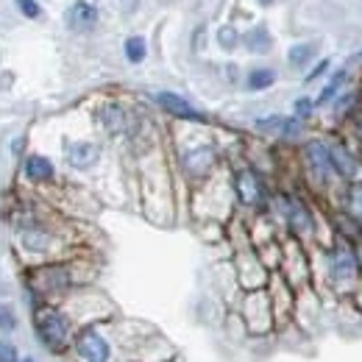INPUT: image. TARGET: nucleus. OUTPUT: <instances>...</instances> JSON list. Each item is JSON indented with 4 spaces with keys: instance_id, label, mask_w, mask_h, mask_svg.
<instances>
[{
    "instance_id": "a211bd4d",
    "label": "nucleus",
    "mask_w": 362,
    "mask_h": 362,
    "mask_svg": "<svg viewBox=\"0 0 362 362\" xmlns=\"http://www.w3.org/2000/svg\"><path fill=\"white\" fill-rule=\"evenodd\" d=\"M276 81H279V73L271 64H257L243 76V87L248 92H268L276 87Z\"/></svg>"
},
{
    "instance_id": "39448f33",
    "label": "nucleus",
    "mask_w": 362,
    "mask_h": 362,
    "mask_svg": "<svg viewBox=\"0 0 362 362\" xmlns=\"http://www.w3.org/2000/svg\"><path fill=\"white\" fill-rule=\"evenodd\" d=\"M221 165V148L212 139H198L189 142L179 151V170L184 173V179L192 184H204L215 176Z\"/></svg>"
},
{
    "instance_id": "a878e982",
    "label": "nucleus",
    "mask_w": 362,
    "mask_h": 362,
    "mask_svg": "<svg viewBox=\"0 0 362 362\" xmlns=\"http://www.w3.org/2000/svg\"><path fill=\"white\" fill-rule=\"evenodd\" d=\"M17 6H20V11H23L25 17H31V20L42 17V6H40V0H17Z\"/></svg>"
},
{
    "instance_id": "c85d7f7f",
    "label": "nucleus",
    "mask_w": 362,
    "mask_h": 362,
    "mask_svg": "<svg viewBox=\"0 0 362 362\" xmlns=\"http://www.w3.org/2000/svg\"><path fill=\"white\" fill-rule=\"evenodd\" d=\"M139 3H142V0H117V6H120V8L126 11V14L136 11V8H139Z\"/></svg>"
},
{
    "instance_id": "f257e3e1",
    "label": "nucleus",
    "mask_w": 362,
    "mask_h": 362,
    "mask_svg": "<svg viewBox=\"0 0 362 362\" xmlns=\"http://www.w3.org/2000/svg\"><path fill=\"white\" fill-rule=\"evenodd\" d=\"M320 265H323V284L334 298H354L362 287V273L354 243L343 237H329L320 245Z\"/></svg>"
},
{
    "instance_id": "1a4fd4ad",
    "label": "nucleus",
    "mask_w": 362,
    "mask_h": 362,
    "mask_svg": "<svg viewBox=\"0 0 362 362\" xmlns=\"http://www.w3.org/2000/svg\"><path fill=\"white\" fill-rule=\"evenodd\" d=\"M76 287V276L70 265H62V262H53V265H42L31 273V290L42 298H56V296H64L67 290Z\"/></svg>"
},
{
    "instance_id": "423d86ee",
    "label": "nucleus",
    "mask_w": 362,
    "mask_h": 362,
    "mask_svg": "<svg viewBox=\"0 0 362 362\" xmlns=\"http://www.w3.org/2000/svg\"><path fill=\"white\" fill-rule=\"evenodd\" d=\"M231 195L245 209H265L268 201H271L268 181L251 165H243V168H237L231 173Z\"/></svg>"
},
{
    "instance_id": "5701e85b",
    "label": "nucleus",
    "mask_w": 362,
    "mask_h": 362,
    "mask_svg": "<svg viewBox=\"0 0 362 362\" xmlns=\"http://www.w3.org/2000/svg\"><path fill=\"white\" fill-rule=\"evenodd\" d=\"M293 117H298L301 123H313L317 115V103H315V95H298L296 100H293V112H290Z\"/></svg>"
},
{
    "instance_id": "6ab92c4d",
    "label": "nucleus",
    "mask_w": 362,
    "mask_h": 362,
    "mask_svg": "<svg viewBox=\"0 0 362 362\" xmlns=\"http://www.w3.org/2000/svg\"><path fill=\"white\" fill-rule=\"evenodd\" d=\"M20 240L25 245V251L31 254H47L50 245H53V231L47 226H40V223H31L20 231Z\"/></svg>"
},
{
    "instance_id": "f03ea898",
    "label": "nucleus",
    "mask_w": 362,
    "mask_h": 362,
    "mask_svg": "<svg viewBox=\"0 0 362 362\" xmlns=\"http://www.w3.org/2000/svg\"><path fill=\"white\" fill-rule=\"evenodd\" d=\"M271 201H276V206H279V212H276L279 223L284 226L290 240H296L301 245L323 243L320 240V215L310 198H304L298 192H279L276 198L271 195Z\"/></svg>"
},
{
    "instance_id": "9b49d317",
    "label": "nucleus",
    "mask_w": 362,
    "mask_h": 362,
    "mask_svg": "<svg viewBox=\"0 0 362 362\" xmlns=\"http://www.w3.org/2000/svg\"><path fill=\"white\" fill-rule=\"evenodd\" d=\"M351 84H357L354 67H349V64H337V67H332V73L323 78V84H320V90H317V95H315L317 112H326L343 92L351 87Z\"/></svg>"
},
{
    "instance_id": "6e6552de",
    "label": "nucleus",
    "mask_w": 362,
    "mask_h": 362,
    "mask_svg": "<svg viewBox=\"0 0 362 362\" xmlns=\"http://www.w3.org/2000/svg\"><path fill=\"white\" fill-rule=\"evenodd\" d=\"M95 120L106 136H134L139 129L134 112L120 100H103L95 112Z\"/></svg>"
},
{
    "instance_id": "c756f323",
    "label": "nucleus",
    "mask_w": 362,
    "mask_h": 362,
    "mask_svg": "<svg viewBox=\"0 0 362 362\" xmlns=\"http://www.w3.org/2000/svg\"><path fill=\"white\" fill-rule=\"evenodd\" d=\"M354 254H357V262H360V273H362V237L354 240Z\"/></svg>"
},
{
    "instance_id": "2eb2a0df",
    "label": "nucleus",
    "mask_w": 362,
    "mask_h": 362,
    "mask_svg": "<svg viewBox=\"0 0 362 362\" xmlns=\"http://www.w3.org/2000/svg\"><path fill=\"white\" fill-rule=\"evenodd\" d=\"M317 59H320V42L317 40H298V42H293V45L287 47V53H284L287 67L296 70V73H307Z\"/></svg>"
},
{
    "instance_id": "f8f14e48",
    "label": "nucleus",
    "mask_w": 362,
    "mask_h": 362,
    "mask_svg": "<svg viewBox=\"0 0 362 362\" xmlns=\"http://www.w3.org/2000/svg\"><path fill=\"white\" fill-rule=\"evenodd\" d=\"M257 129L262 134L281 139V142H301L307 136V123H301L293 115H268V117H259L257 120Z\"/></svg>"
},
{
    "instance_id": "f3484780",
    "label": "nucleus",
    "mask_w": 362,
    "mask_h": 362,
    "mask_svg": "<svg viewBox=\"0 0 362 362\" xmlns=\"http://www.w3.org/2000/svg\"><path fill=\"white\" fill-rule=\"evenodd\" d=\"M334 206L362 228V179L343 184L340 192L334 195Z\"/></svg>"
},
{
    "instance_id": "393cba45",
    "label": "nucleus",
    "mask_w": 362,
    "mask_h": 362,
    "mask_svg": "<svg viewBox=\"0 0 362 362\" xmlns=\"http://www.w3.org/2000/svg\"><path fill=\"white\" fill-rule=\"evenodd\" d=\"M340 134L346 136L351 145H357V148L362 151V106L351 115V117H349V120H346V123H343Z\"/></svg>"
},
{
    "instance_id": "4be33fe9",
    "label": "nucleus",
    "mask_w": 362,
    "mask_h": 362,
    "mask_svg": "<svg viewBox=\"0 0 362 362\" xmlns=\"http://www.w3.org/2000/svg\"><path fill=\"white\" fill-rule=\"evenodd\" d=\"M123 56H126L129 64H142V62L148 59V40H145L142 34L126 37V42H123Z\"/></svg>"
},
{
    "instance_id": "b1692460",
    "label": "nucleus",
    "mask_w": 362,
    "mask_h": 362,
    "mask_svg": "<svg viewBox=\"0 0 362 362\" xmlns=\"http://www.w3.org/2000/svg\"><path fill=\"white\" fill-rule=\"evenodd\" d=\"M332 67H334V62H332V56H320V59H317L315 64H313V67H310V70L304 73V78H301V84H304V87H310V84H317V81L323 84V78H326V76L332 73Z\"/></svg>"
},
{
    "instance_id": "0eeeda50",
    "label": "nucleus",
    "mask_w": 362,
    "mask_h": 362,
    "mask_svg": "<svg viewBox=\"0 0 362 362\" xmlns=\"http://www.w3.org/2000/svg\"><path fill=\"white\" fill-rule=\"evenodd\" d=\"M326 139V148H329V159H332V168L337 173L340 184H349V181L362 179V151L357 145H351L340 132H332V134H323Z\"/></svg>"
},
{
    "instance_id": "ddd939ff",
    "label": "nucleus",
    "mask_w": 362,
    "mask_h": 362,
    "mask_svg": "<svg viewBox=\"0 0 362 362\" xmlns=\"http://www.w3.org/2000/svg\"><path fill=\"white\" fill-rule=\"evenodd\" d=\"M103 156V148L92 139H76V142H67L64 145V162L73 168V170H81L87 173L92 170Z\"/></svg>"
},
{
    "instance_id": "4468645a",
    "label": "nucleus",
    "mask_w": 362,
    "mask_h": 362,
    "mask_svg": "<svg viewBox=\"0 0 362 362\" xmlns=\"http://www.w3.org/2000/svg\"><path fill=\"white\" fill-rule=\"evenodd\" d=\"M64 23L76 34H90L100 23V11H98V6L92 0H73L70 8L64 11Z\"/></svg>"
},
{
    "instance_id": "9d476101",
    "label": "nucleus",
    "mask_w": 362,
    "mask_h": 362,
    "mask_svg": "<svg viewBox=\"0 0 362 362\" xmlns=\"http://www.w3.org/2000/svg\"><path fill=\"white\" fill-rule=\"evenodd\" d=\"M151 100H153L168 117H173V120H179V123H189V126H206V123H209V115H206L204 109H198L189 98L179 95V92L159 90L151 95Z\"/></svg>"
},
{
    "instance_id": "7c9ffc66",
    "label": "nucleus",
    "mask_w": 362,
    "mask_h": 362,
    "mask_svg": "<svg viewBox=\"0 0 362 362\" xmlns=\"http://www.w3.org/2000/svg\"><path fill=\"white\" fill-rule=\"evenodd\" d=\"M254 3H257L259 8H271V6L276 3V0H254Z\"/></svg>"
},
{
    "instance_id": "bb28decb",
    "label": "nucleus",
    "mask_w": 362,
    "mask_h": 362,
    "mask_svg": "<svg viewBox=\"0 0 362 362\" xmlns=\"http://www.w3.org/2000/svg\"><path fill=\"white\" fill-rule=\"evenodd\" d=\"M0 362H20L17 360V351L8 343H0Z\"/></svg>"
},
{
    "instance_id": "7ed1b4c3",
    "label": "nucleus",
    "mask_w": 362,
    "mask_h": 362,
    "mask_svg": "<svg viewBox=\"0 0 362 362\" xmlns=\"http://www.w3.org/2000/svg\"><path fill=\"white\" fill-rule=\"evenodd\" d=\"M298 162H301V173L304 181L310 184V189L317 195H337L340 192V179L332 168V159H329V148H326V139L323 134L315 136H304L298 142Z\"/></svg>"
},
{
    "instance_id": "dca6fc26",
    "label": "nucleus",
    "mask_w": 362,
    "mask_h": 362,
    "mask_svg": "<svg viewBox=\"0 0 362 362\" xmlns=\"http://www.w3.org/2000/svg\"><path fill=\"white\" fill-rule=\"evenodd\" d=\"M276 47V37H273L268 23H254L251 28L243 31V50L251 56H271Z\"/></svg>"
},
{
    "instance_id": "20e7f679",
    "label": "nucleus",
    "mask_w": 362,
    "mask_h": 362,
    "mask_svg": "<svg viewBox=\"0 0 362 362\" xmlns=\"http://www.w3.org/2000/svg\"><path fill=\"white\" fill-rule=\"evenodd\" d=\"M34 329H37L40 343L45 346L47 351H53V354L70 349L73 346V337L78 332V326L70 317V313H64L62 307H53V304L37 307V313H34Z\"/></svg>"
},
{
    "instance_id": "aec40b11",
    "label": "nucleus",
    "mask_w": 362,
    "mask_h": 362,
    "mask_svg": "<svg viewBox=\"0 0 362 362\" xmlns=\"http://www.w3.org/2000/svg\"><path fill=\"white\" fill-rule=\"evenodd\" d=\"M25 179L34 181V184H50V181H56V168H53V162L42 156V153H31L28 159H25Z\"/></svg>"
},
{
    "instance_id": "2f4dec72",
    "label": "nucleus",
    "mask_w": 362,
    "mask_h": 362,
    "mask_svg": "<svg viewBox=\"0 0 362 362\" xmlns=\"http://www.w3.org/2000/svg\"><path fill=\"white\" fill-rule=\"evenodd\" d=\"M25 362H37V360H25Z\"/></svg>"
},
{
    "instance_id": "cd10ccee",
    "label": "nucleus",
    "mask_w": 362,
    "mask_h": 362,
    "mask_svg": "<svg viewBox=\"0 0 362 362\" xmlns=\"http://www.w3.org/2000/svg\"><path fill=\"white\" fill-rule=\"evenodd\" d=\"M0 326H3V329H14V326H17L14 315H11L6 307H0Z\"/></svg>"
},
{
    "instance_id": "412c9836",
    "label": "nucleus",
    "mask_w": 362,
    "mask_h": 362,
    "mask_svg": "<svg viewBox=\"0 0 362 362\" xmlns=\"http://www.w3.org/2000/svg\"><path fill=\"white\" fill-rule=\"evenodd\" d=\"M215 45L221 47L223 53H237L240 47H243V31L234 25V23H223V25H218L215 28Z\"/></svg>"
}]
</instances>
